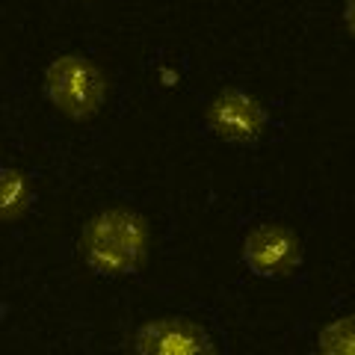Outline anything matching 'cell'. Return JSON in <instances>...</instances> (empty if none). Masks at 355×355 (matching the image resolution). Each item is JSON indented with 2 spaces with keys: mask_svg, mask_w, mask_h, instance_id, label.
<instances>
[{
  "mask_svg": "<svg viewBox=\"0 0 355 355\" xmlns=\"http://www.w3.org/2000/svg\"><path fill=\"white\" fill-rule=\"evenodd\" d=\"M243 261L261 279H287L302 266V240L282 222H261L243 240Z\"/></svg>",
  "mask_w": 355,
  "mask_h": 355,
  "instance_id": "obj_3",
  "label": "cell"
},
{
  "mask_svg": "<svg viewBox=\"0 0 355 355\" xmlns=\"http://www.w3.org/2000/svg\"><path fill=\"white\" fill-rule=\"evenodd\" d=\"M137 352L146 355H198L214 352L210 335L187 317H163L146 323L133 338Z\"/></svg>",
  "mask_w": 355,
  "mask_h": 355,
  "instance_id": "obj_5",
  "label": "cell"
},
{
  "mask_svg": "<svg viewBox=\"0 0 355 355\" xmlns=\"http://www.w3.org/2000/svg\"><path fill=\"white\" fill-rule=\"evenodd\" d=\"M44 95L62 116L86 121L104 107L107 77L92 60L80 53H62L44 69Z\"/></svg>",
  "mask_w": 355,
  "mask_h": 355,
  "instance_id": "obj_2",
  "label": "cell"
},
{
  "mask_svg": "<svg viewBox=\"0 0 355 355\" xmlns=\"http://www.w3.org/2000/svg\"><path fill=\"white\" fill-rule=\"evenodd\" d=\"M205 121L214 130V137L234 142V146H252V142L261 139V133L266 128V110L254 95L231 86V89H222L207 104Z\"/></svg>",
  "mask_w": 355,
  "mask_h": 355,
  "instance_id": "obj_4",
  "label": "cell"
},
{
  "mask_svg": "<svg viewBox=\"0 0 355 355\" xmlns=\"http://www.w3.org/2000/svg\"><path fill=\"white\" fill-rule=\"evenodd\" d=\"M317 349L331 355H355V314L331 320L317 335Z\"/></svg>",
  "mask_w": 355,
  "mask_h": 355,
  "instance_id": "obj_7",
  "label": "cell"
},
{
  "mask_svg": "<svg viewBox=\"0 0 355 355\" xmlns=\"http://www.w3.org/2000/svg\"><path fill=\"white\" fill-rule=\"evenodd\" d=\"M343 21H347L349 36H355V0H347V6H343Z\"/></svg>",
  "mask_w": 355,
  "mask_h": 355,
  "instance_id": "obj_8",
  "label": "cell"
},
{
  "mask_svg": "<svg viewBox=\"0 0 355 355\" xmlns=\"http://www.w3.org/2000/svg\"><path fill=\"white\" fill-rule=\"evenodd\" d=\"M151 231L146 216L128 207H110L92 216L80 231V258L107 279H121L142 270L148 261Z\"/></svg>",
  "mask_w": 355,
  "mask_h": 355,
  "instance_id": "obj_1",
  "label": "cell"
},
{
  "mask_svg": "<svg viewBox=\"0 0 355 355\" xmlns=\"http://www.w3.org/2000/svg\"><path fill=\"white\" fill-rule=\"evenodd\" d=\"M33 202V184L21 169H0V214L6 222H18Z\"/></svg>",
  "mask_w": 355,
  "mask_h": 355,
  "instance_id": "obj_6",
  "label": "cell"
}]
</instances>
